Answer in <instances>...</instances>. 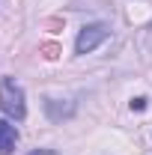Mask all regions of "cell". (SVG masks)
Returning <instances> with one entry per match:
<instances>
[{
	"instance_id": "cell-3",
	"label": "cell",
	"mask_w": 152,
	"mask_h": 155,
	"mask_svg": "<svg viewBox=\"0 0 152 155\" xmlns=\"http://www.w3.org/2000/svg\"><path fill=\"white\" fill-rule=\"evenodd\" d=\"M15 143H18V131H15V125L6 122V119H0V155H9L12 149H15Z\"/></svg>"
},
{
	"instance_id": "cell-4",
	"label": "cell",
	"mask_w": 152,
	"mask_h": 155,
	"mask_svg": "<svg viewBox=\"0 0 152 155\" xmlns=\"http://www.w3.org/2000/svg\"><path fill=\"white\" fill-rule=\"evenodd\" d=\"M45 110H48V116H51V119H63V116H72V110H75V107H72V104L60 107L57 98H48V101H45Z\"/></svg>"
},
{
	"instance_id": "cell-6",
	"label": "cell",
	"mask_w": 152,
	"mask_h": 155,
	"mask_svg": "<svg viewBox=\"0 0 152 155\" xmlns=\"http://www.w3.org/2000/svg\"><path fill=\"white\" fill-rule=\"evenodd\" d=\"M30 155H57V152H48V149H39V152H30Z\"/></svg>"
},
{
	"instance_id": "cell-5",
	"label": "cell",
	"mask_w": 152,
	"mask_h": 155,
	"mask_svg": "<svg viewBox=\"0 0 152 155\" xmlns=\"http://www.w3.org/2000/svg\"><path fill=\"white\" fill-rule=\"evenodd\" d=\"M146 107V98H134L131 101V110H143Z\"/></svg>"
},
{
	"instance_id": "cell-2",
	"label": "cell",
	"mask_w": 152,
	"mask_h": 155,
	"mask_svg": "<svg viewBox=\"0 0 152 155\" xmlns=\"http://www.w3.org/2000/svg\"><path fill=\"white\" fill-rule=\"evenodd\" d=\"M111 36V30H107V24H87L81 33H78V42H75V51L78 54H90L95 51L104 39Z\"/></svg>"
},
{
	"instance_id": "cell-1",
	"label": "cell",
	"mask_w": 152,
	"mask_h": 155,
	"mask_svg": "<svg viewBox=\"0 0 152 155\" xmlns=\"http://www.w3.org/2000/svg\"><path fill=\"white\" fill-rule=\"evenodd\" d=\"M0 110L9 116V119H15V122H21V119L27 116L24 90H21V84L15 78H3V81H0Z\"/></svg>"
}]
</instances>
